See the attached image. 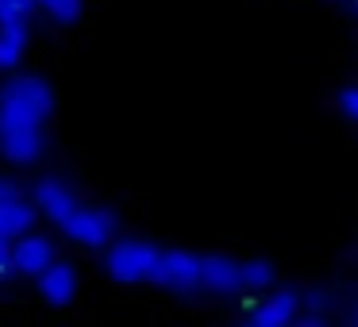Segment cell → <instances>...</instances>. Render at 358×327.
Returning <instances> with one entry per match:
<instances>
[{
    "mask_svg": "<svg viewBox=\"0 0 358 327\" xmlns=\"http://www.w3.org/2000/svg\"><path fill=\"white\" fill-rule=\"evenodd\" d=\"M55 112V89L39 73H20L0 89V124H35L43 127Z\"/></svg>",
    "mask_w": 358,
    "mask_h": 327,
    "instance_id": "6da1fadb",
    "label": "cell"
},
{
    "mask_svg": "<svg viewBox=\"0 0 358 327\" xmlns=\"http://www.w3.org/2000/svg\"><path fill=\"white\" fill-rule=\"evenodd\" d=\"M158 254H162V250L143 242V239H124V242H112L108 247L104 270H108V277L120 281V285H139V281L155 277Z\"/></svg>",
    "mask_w": 358,
    "mask_h": 327,
    "instance_id": "7a4b0ae2",
    "label": "cell"
},
{
    "mask_svg": "<svg viewBox=\"0 0 358 327\" xmlns=\"http://www.w3.org/2000/svg\"><path fill=\"white\" fill-rule=\"evenodd\" d=\"M150 281L162 289H173V293H189V289L201 285V254H193V250H162Z\"/></svg>",
    "mask_w": 358,
    "mask_h": 327,
    "instance_id": "3957f363",
    "label": "cell"
},
{
    "mask_svg": "<svg viewBox=\"0 0 358 327\" xmlns=\"http://www.w3.org/2000/svg\"><path fill=\"white\" fill-rule=\"evenodd\" d=\"M62 231L70 235L78 247L96 250V247H108V242H112L116 219H112L108 212H101V208H78V212H73V216L62 224Z\"/></svg>",
    "mask_w": 358,
    "mask_h": 327,
    "instance_id": "277c9868",
    "label": "cell"
},
{
    "mask_svg": "<svg viewBox=\"0 0 358 327\" xmlns=\"http://www.w3.org/2000/svg\"><path fill=\"white\" fill-rule=\"evenodd\" d=\"M0 150L16 166H27L43 154V127L35 124H0Z\"/></svg>",
    "mask_w": 358,
    "mask_h": 327,
    "instance_id": "5b68a950",
    "label": "cell"
},
{
    "mask_svg": "<svg viewBox=\"0 0 358 327\" xmlns=\"http://www.w3.org/2000/svg\"><path fill=\"white\" fill-rule=\"evenodd\" d=\"M201 285L212 289V293H243V262L227 254H204Z\"/></svg>",
    "mask_w": 358,
    "mask_h": 327,
    "instance_id": "8992f818",
    "label": "cell"
},
{
    "mask_svg": "<svg viewBox=\"0 0 358 327\" xmlns=\"http://www.w3.org/2000/svg\"><path fill=\"white\" fill-rule=\"evenodd\" d=\"M301 293H293V289H281V293H273V296H266L262 304H258L255 312L247 316V324H255V327H285V324H293L296 316H301Z\"/></svg>",
    "mask_w": 358,
    "mask_h": 327,
    "instance_id": "52a82bcc",
    "label": "cell"
},
{
    "mask_svg": "<svg viewBox=\"0 0 358 327\" xmlns=\"http://www.w3.org/2000/svg\"><path fill=\"white\" fill-rule=\"evenodd\" d=\"M35 208H43V216H50L58 227H62L66 219H70L73 212L81 208V204H78V196H73L70 189L62 185V181L43 177L39 185H35Z\"/></svg>",
    "mask_w": 358,
    "mask_h": 327,
    "instance_id": "ba28073f",
    "label": "cell"
},
{
    "mask_svg": "<svg viewBox=\"0 0 358 327\" xmlns=\"http://www.w3.org/2000/svg\"><path fill=\"white\" fill-rule=\"evenodd\" d=\"M12 262H16V273H27V277H39L43 270L55 266V242L43 239V235H27L12 247Z\"/></svg>",
    "mask_w": 358,
    "mask_h": 327,
    "instance_id": "9c48e42d",
    "label": "cell"
},
{
    "mask_svg": "<svg viewBox=\"0 0 358 327\" xmlns=\"http://www.w3.org/2000/svg\"><path fill=\"white\" fill-rule=\"evenodd\" d=\"M39 293H43V300H50V304H70L73 300V293H78V273H73V266H66V262H55L50 270H43L39 273Z\"/></svg>",
    "mask_w": 358,
    "mask_h": 327,
    "instance_id": "30bf717a",
    "label": "cell"
},
{
    "mask_svg": "<svg viewBox=\"0 0 358 327\" xmlns=\"http://www.w3.org/2000/svg\"><path fill=\"white\" fill-rule=\"evenodd\" d=\"M35 224V208L24 204V196H4L0 201V239H20Z\"/></svg>",
    "mask_w": 358,
    "mask_h": 327,
    "instance_id": "8fae6325",
    "label": "cell"
},
{
    "mask_svg": "<svg viewBox=\"0 0 358 327\" xmlns=\"http://www.w3.org/2000/svg\"><path fill=\"white\" fill-rule=\"evenodd\" d=\"M27 50V20L0 24V70H16Z\"/></svg>",
    "mask_w": 358,
    "mask_h": 327,
    "instance_id": "7c38bea8",
    "label": "cell"
},
{
    "mask_svg": "<svg viewBox=\"0 0 358 327\" xmlns=\"http://www.w3.org/2000/svg\"><path fill=\"white\" fill-rule=\"evenodd\" d=\"M273 285V266L262 262V258H250L243 262V293H258V289Z\"/></svg>",
    "mask_w": 358,
    "mask_h": 327,
    "instance_id": "4fadbf2b",
    "label": "cell"
},
{
    "mask_svg": "<svg viewBox=\"0 0 358 327\" xmlns=\"http://www.w3.org/2000/svg\"><path fill=\"white\" fill-rule=\"evenodd\" d=\"M35 8L47 12V16L58 20V24H78L85 0H35Z\"/></svg>",
    "mask_w": 358,
    "mask_h": 327,
    "instance_id": "5bb4252c",
    "label": "cell"
},
{
    "mask_svg": "<svg viewBox=\"0 0 358 327\" xmlns=\"http://www.w3.org/2000/svg\"><path fill=\"white\" fill-rule=\"evenodd\" d=\"M35 12V0H0V24H12V20H27Z\"/></svg>",
    "mask_w": 358,
    "mask_h": 327,
    "instance_id": "9a60e30c",
    "label": "cell"
},
{
    "mask_svg": "<svg viewBox=\"0 0 358 327\" xmlns=\"http://www.w3.org/2000/svg\"><path fill=\"white\" fill-rule=\"evenodd\" d=\"M339 112L358 124V85H347V89L339 93Z\"/></svg>",
    "mask_w": 358,
    "mask_h": 327,
    "instance_id": "2e32d148",
    "label": "cell"
},
{
    "mask_svg": "<svg viewBox=\"0 0 358 327\" xmlns=\"http://www.w3.org/2000/svg\"><path fill=\"white\" fill-rule=\"evenodd\" d=\"M8 273H16V262H12L8 239H0V277H8Z\"/></svg>",
    "mask_w": 358,
    "mask_h": 327,
    "instance_id": "e0dca14e",
    "label": "cell"
},
{
    "mask_svg": "<svg viewBox=\"0 0 358 327\" xmlns=\"http://www.w3.org/2000/svg\"><path fill=\"white\" fill-rule=\"evenodd\" d=\"M4 196H20V193H16V185H8V181L0 177V201H4Z\"/></svg>",
    "mask_w": 358,
    "mask_h": 327,
    "instance_id": "ac0fdd59",
    "label": "cell"
},
{
    "mask_svg": "<svg viewBox=\"0 0 358 327\" xmlns=\"http://www.w3.org/2000/svg\"><path fill=\"white\" fill-rule=\"evenodd\" d=\"M350 4H355V12H358V0H350Z\"/></svg>",
    "mask_w": 358,
    "mask_h": 327,
    "instance_id": "d6986e66",
    "label": "cell"
},
{
    "mask_svg": "<svg viewBox=\"0 0 358 327\" xmlns=\"http://www.w3.org/2000/svg\"><path fill=\"white\" fill-rule=\"evenodd\" d=\"M355 324H358V308H355Z\"/></svg>",
    "mask_w": 358,
    "mask_h": 327,
    "instance_id": "ffe728a7",
    "label": "cell"
}]
</instances>
